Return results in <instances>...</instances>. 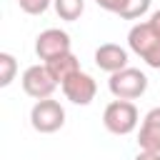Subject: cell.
I'll use <instances>...</instances> for the list:
<instances>
[{
    "label": "cell",
    "mask_w": 160,
    "mask_h": 160,
    "mask_svg": "<svg viewBox=\"0 0 160 160\" xmlns=\"http://www.w3.org/2000/svg\"><path fill=\"white\" fill-rule=\"evenodd\" d=\"M45 65H48L50 75L58 80V85H62L68 78H72L75 72H80V70H82V68H80V60H78L72 52L60 55V58H55V60H50V62H45Z\"/></svg>",
    "instance_id": "30bf717a"
},
{
    "label": "cell",
    "mask_w": 160,
    "mask_h": 160,
    "mask_svg": "<svg viewBox=\"0 0 160 160\" xmlns=\"http://www.w3.org/2000/svg\"><path fill=\"white\" fill-rule=\"evenodd\" d=\"M52 8H55V12H58L60 20L72 22V20H78V18L82 15L85 0H52Z\"/></svg>",
    "instance_id": "7c38bea8"
},
{
    "label": "cell",
    "mask_w": 160,
    "mask_h": 160,
    "mask_svg": "<svg viewBox=\"0 0 160 160\" xmlns=\"http://www.w3.org/2000/svg\"><path fill=\"white\" fill-rule=\"evenodd\" d=\"M148 22H150V28H152V30L160 35V10H155V12L150 15V20H148Z\"/></svg>",
    "instance_id": "2e32d148"
},
{
    "label": "cell",
    "mask_w": 160,
    "mask_h": 160,
    "mask_svg": "<svg viewBox=\"0 0 160 160\" xmlns=\"http://www.w3.org/2000/svg\"><path fill=\"white\" fill-rule=\"evenodd\" d=\"M150 2L152 0H118L112 12L120 15L122 20H138V18H142L150 10Z\"/></svg>",
    "instance_id": "8fae6325"
},
{
    "label": "cell",
    "mask_w": 160,
    "mask_h": 160,
    "mask_svg": "<svg viewBox=\"0 0 160 160\" xmlns=\"http://www.w3.org/2000/svg\"><path fill=\"white\" fill-rule=\"evenodd\" d=\"M60 88H62V95L75 105H90L98 95V82L92 80V75H88L82 70L75 72L72 78H68Z\"/></svg>",
    "instance_id": "52a82bcc"
},
{
    "label": "cell",
    "mask_w": 160,
    "mask_h": 160,
    "mask_svg": "<svg viewBox=\"0 0 160 160\" xmlns=\"http://www.w3.org/2000/svg\"><path fill=\"white\" fill-rule=\"evenodd\" d=\"M140 122V112L132 100H112L102 110V125L112 135H130Z\"/></svg>",
    "instance_id": "7a4b0ae2"
},
{
    "label": "cell",
    "mask_w": 160,
    "mask_h": 160,
    "mask_svg": "<svg viewBox=\"0 0 160 160\" xmlns=\"http://www.w3.org/2000/svg\"><path fill=\"white\" fill-rule=\"evenodd\" d=\"M95 2H98V5L102 8V10H108V12H112V8H115V2H118V0H95Z\"/></svg>",
    "instance_id": "e0dca14e"
},
{
    "label": "cell",
    "mask_w": 160,
    "mask_h": 160,
    "mask_svg": "<svg viewBox=\"0 0 160 160\" xmlns=\"http://www.w3.org/2000/svg\"><path fill=\"white\" fill-rule=\"evenodd\" d=\"M68 52H72L70 50V35L60 28H48L35 38V55L45 62H50L60 55H68Z\"/></svg>",
    "instance_id": "8992f818"
},
{
    "label": "cell",
    "mask_w": 160,
    "mask_h": 160,
    "mask_svg": "<svg viewBox=\"0 0 160 160\" xmlns=\"http://www.w3.org/2000/svg\"><path fill=\"white\" fill-rule=\"evenodd\" d=\"M95 65L108 75L120 72V70L128 68V50L118 42H102L95 50Z\"/></svg>",
    "instance_id": "ba28073f"
},
{
    "label": "cell",
    "mask_w": 160,
    "mask_h": 160,
    "mask_svg": "<svg viewBox=\"0 0 160 160\" xmlns=\"http://www.w3.org/2000/svg\"><path fill=\"white\" fill-rule=\"evenodd\" d=\"M128 48L145 60V65L160 70V35L150 28V22H135L128 32Z\"/></svg>",
    "instance_id": "6da1fadb"
},
{
    "label": "cell",
    "mask_w": 160,
    "mask_h": 160,
    "mask_svg": "<svg viewBox=\"0 0 160 160\" xmlns=\"http://www.w3.org/2000/svg\"><path fill=\"white\" fill-rule=\"evenodd\" d=\"M135 160H160V152H150V150H140L135 155Z\"/></svg>",
    "instance_id": "9a60e30c"
},
{
    "label": "cell",
    "mask_w": 160,
    "mask_h": 160,
    "mask_svg": "<svg viewBox=\"0 0 160 160\" xmlns=\"http://www.w3.org/2000/svg\"><path fill=\"white\" fill-rule=\"evenodd\" d=\"M18 5H20V10L28 12V15H42V12L52 5V0H18Z\"/></svg>",
    "instance_id": "5bb4252c"
},
{
    "label": "cell",
    "mask_w": 160,
    "mask_h": 160,
    "mask_svg": "<svg viewBox=\"0 0 160 160\" xmlns=\"http://www.w3.org/2000/svg\"><path fill=\"white\" fill-rule=\"evenodd\" d=\"M20 82H22L25 95H30L32 100L52 98V92H55V88H58V80L50 75V70H48L45 62H42V65H30V68L22 72Z\"/></svg>",
    "instance_id": "5b68a950"
},
{
    "label": "cell",
    "mask_w": 160,
    "mask_h": 160,
    "mask_svg": "<svg viewBox=\"0 0 160 160\" xmlns=\"http://www.w3.org/2000/svg\"><path fill=\"white\" fill-rule=\"evenodd\" d=\"M30 125L42 132V135H50V132H58L62 125H65V108L52 100V98H45V100H35L32 110H30Z\"/></svg>",
    "instance_id": "277c9868"
},
{
    "label": "cell",
    "mask_w": 160,
    "mask_h": 160,
    "mask_svg": "<svg viewBox=\"0 0 160 160\" xmlns=\"http://www.w3.org/2000/svg\"><path fill=\"white\" fill-rule=\"evenodd\" d=\"M138 145L140 150L160 152V105L145 112L140 122V132H138Z\"/></svg>",
    "instance_id": "9c48e42d"
},
{
    "label": "cell",
    "mask_w": 160,
    "mask_h": 160,
    "mask_svg": "<svg viewBox=\"0 0 160 160\" xmlns=\"http://www.w3.org/2000/svg\"><path fill=\"white\" fill-rule=\"evenodd\" d=\"M15 72H18L15 58L10 52H0V88H8L15 80Z\"/></svg>",
    "instance_id": "4fadbf2b"
},
{
    "label": "cell",
    "mask_w": 160,
    "mask_h": 160,
    "mask_svg": "<svg viewBox=\"0 0 160 160\" xmlns=\"http://www.w3.org/2000/svg\"><path fill=\"white\" fill-rule=\"evenodd\" d=\"M110 92L115 95V100H135L148 90V75L138 68H125L120 72H112L108 80Z\"/></svg>",
    "instance_id": "3957f363"
}]
</instances>
